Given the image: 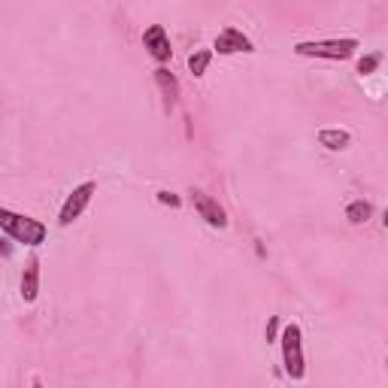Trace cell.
I'll return each mask as SVG.
<instances>
[{
  "label": "cell",
  "mask_w": 388,
  "mask_h": 388,
  "mask_svg": "<svg viewBox=\"0 0 388 388\" xmlns=\"http://www.w3.org/2000/svg\"><path fill=\"white\" fill-rule=\"evenodd\" d=\"M0 231H6L15 243H25V246H40L45 240V225L37 222V218L19 216L12 210L0 207Z\"/></svg>",
  "instance_id": "1"
},
{
  "label": "cell",
  "mask_w": 388,
  "mask_h": 388,
  "mask_svg": "<svg viewBox=\"0 0 388 388\" xmlns=\"http://www.w3.org/2000/svg\"><path fill=\"white\" fill-rule=\"evenodd\" d=\"M358 40H309V43H298L294 52L303 58H328V61H346L355 55Z\"/></svg>",
  "instance_id": "2"
},
{
  "label": "cell",
  "mask_w": 388,
  "mask_h": 388,
  "mask_svg": "<svg viewBox=\"0 0 388 388\" xmlns=\"http://www.w3.org/2000/svg\"><path fill=\"white\" fill-rule=\"evenodd\" d=\"M300 328L298 325H285L283 331V364L285 374L292 379H303V343H300Z\"/></svg>",
  "instance_id": "3"
},
{
  "label": "cell",
  "mask_w": 388,
  "mask_h": 388,
  "mask_svg": "<svg viewBox=\"0 0 388 388\" xmlns=\"http://www.w3.org/2000/svg\"><path fill=\"white\" fill-rule=\"evenodd\" d=\"M94 192H97V185L94 182H82L79 188H73V194L64 201V207H61V216H58V222L61 225H73L76 218L85 212V207L91 203V197H94Z\"/></svg>",
  "instance_id": "4"
},
{
  "label": "cell",
  "mask_w": 388,
  "mask_h": 388,
  "mask_svg": "<svg viewBox=\"0 0 388 388\" xmlns=\"http://www.w3.org/2000/svg\"><path fill=\"white\" fill-rule=\"evenodd\" d=\"M192 203H194V210L201 212V218H207V225H212V227H225V225H227V216H225V210L218 207V203L212 201L210 194H203V192H194V194H192Z\"/></svg>",
  "instance_id": "5"
},
{
  "label": "cell",
  "mask_w": 388,
  "mask_h": 388,
  "mask_svg": "<svg viewBox=\"0 0 388 388\" xmlns=\"http://www.w3.org/2000/svg\"><path fill=\"white\" fill-rule=\"evenodd\" d=\"M143 43H146L149 55L155 61H170L173 49H170V40H167V30L161 25H152L146 34H143Z\"/></svg>",
  "instance_id": "6"
},
{
  "label": "cell",
  "mask_w": 388,
  "mask_h": 388,
  "mask_svg": "<svg viewBox=\"0 0 388 388\" xmlns=\"http://www.w3.org/2000/svg\"><path fill=\"white\" fill-rule=\"evenodd\" d=\"M216 52H218V55H234V52H252V43H249V37H243V30H237V28H225L222 34L216 37Z\"/></svg>",
  "instance_id": "7"
},
{
  "label": "cell",
  "mask_w": 388,
  "mask_h": 388,
  "mask_svg": "<svg viewBox=\"0 0 388 388\" xmlns=\"http://www.w3.org/2000/svg\"><path fill=\"white\" fill-rule=\"evenodd\" d=\"M37 294H40V261L30 258L25 267V276H21V298H25V303H34Z\"/></svg>",
  "instance_id": "8"
},
{
  "label": "cell",
  "mask_w": 388,
  "mask_h": 388,
  "mask_svg": "<svg viewBox=\"0 0 388 388\" xmlns=\"http://www.w3.org/2000/svg\"><path fill=\"white\" fill-rule=\"evenodd\" d=\"M155 79H158V85H161V91H164V110L170 112L173 106H176V101H179V82H176V76H173L170 70H164V67H158Z\"/></svg>",
  "instance_id": "9"
},
{
  "label": "cell",
  "mask_w": 388,
  "mask_h": 388,
  "mask_svg": "<svg viewBox=\"0 0 388 388\" xmlns=\"http://www.w3.org/2000/svg\"><path fill=\"white\" fill-rule=\"evenodd\" d=\"M349 131H334V127H328V131H318V143L328 149H346L349 146Z\"/></svg>",
  "instance_id": "10"
},
{
  "label": "cell",
  "mask_w": 388,
  "mask_h": 388,
  "mask_svg": "<svg viewBox=\"0 0 388 388\" xmlns=\"http://www.w3.org/2000/svg\"><path fill=\"white\" fill-rule=\"evenodd\" d=\"M370 216H374V207H370L367 201H355V203H349V210H346V218L352 225H364Z\"/></svg>",
  "instance_id": "11"
},
{
  "label": "cell",
  "mask_w": 388,
  "mask_h": 388,
  "mask_svg": "<svg viewBox=\"0 0 388 388\" xmlns=\"http://www.w3.org/2000/svg\"><path fill=\"white\" fill-rule=\"evenodd\" d=\"M210 61H212V52H197V55L188 58V67H192L194 76H203L207 73V67H210Z\"/></svg>",
  "instance_id": "12"
},
{
  "label": "cell",
  "mask_w": 388,
  "mask_h": 388,
  "mask_svg": "<svg viewBox=\"0 0 388 388\" xmlns=\"http://www.w3.org/2000/svg\"><path fill=\"white\" fill-rule=\"evenodd\" d=\"M379 61H382V55H367V58H361V61H358V73H361V76L374 73L376 67H379Z\"/></svg>",
  "instance_id": "13"
},
{
  "label": "cell",
  "mask_w": 388,
  "mask_h": 388,
  "mask_svg": "<svg viewBox=\"0 0 388 388\" xmlns=\"http://www.w3.org/2000/svg\"><path fill=\"white\" fill-rule=\"evenodd\" d=\"M158 201H161V203H167V207H179V197L176 194H170V192H158Z\"/></svg>",
  "instance_id": "14"
},
{
  "label": "cell",
  "mask_w": 388,
  "mask_h": 388,
  "mask_svg": "<svg viewBox=\"0 0 388 388\" xmlns=\"http://www.w3.org/2000/svg\"><path fill=\"white\" fill-rule=\"evenodd\" d=\"M276 328H279V318L273 316V318H270V325H267V343H270L273 337H276Z\"/></svg>",
  "instance_id": "15"
}]
</instances>
